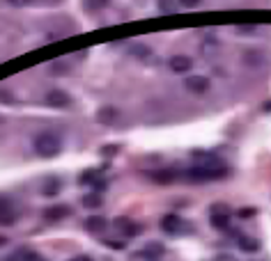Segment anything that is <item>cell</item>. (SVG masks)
<instances>
[{
  "instance_id": "cell-1",
  "label": "cell",
  "mask_w": 271,
  "mask_h": 261,
  "mask_svg": "<svg viewBox=\"0 0 271 261\" xmlns=\"http://www.w3.org/2000/svg\"><path fill=\"white\" fill-rule=\"evenodd\" d=\"M35 151L42 158H55L62 151V140L55 133H42L35 137Z\"/></svg>"
},
{
  "instance_id": "cell-2",
  "label": "cell",
  "mask_w": 271,
  "mask_h": 261,
  "mask_svg": "<svg viewBox=\"0 0 271 261\" xmlns=\"http://www.w3.org/2000/svg\"><path fill=\"white\" fill-rule=\"evenodd\" d=\"M74 99L69 92H65V89H51L46 94V106L51 108H72Z\"/></svg>"
},
{
  "instance_id": "cell-3",
  "label": "cell",
  "mask_w": 271,
  "mask_h": 261,
  "mask_svg": "<svg viewBox=\"0 0 271 261\" xmlns=\"http://www.w3.org/2000/svg\"><path fill=\"white\" fill-rule=\"evenodd\" d=\"M211 218H209V222H211V227H216V229H228L230 227V211L225 206H214L211 208Z\"/></svg>"
},
{
  "instance_id": "cell-4",
  "label": "cell",
  "mask_w": 271,
  "mask_h": 261,
  "mask_svg": "<svg viewBox=\"0 0 271 261\" xmlns=\"http://www.w3.org/2000/svg\"><path fill=\"white\" fill-rule=\"evenodd\" d=\"M161 229L166 234H180L181 229H186V225H184L181 215L168 213V215H163V220H161Z\"/></svg>"
},
{
  "instance_id": "cell-5",
  "label": "cell",
  "mask_w": 271,
  "mask_h": 261,
  "mask_svg": "<svg viewBox=\"0 0 271 261\" xmlns=\"http://www.w3.org/2000/svg\"><path fill=\"white\" fill-rule=\"evenodd\" d=\"M209 78L207 76H188L184 80V87L191 92V94H205L207 89H209Z\"/></svg>"
},
{
  "instance_id": "cell-6",
  "label": "cell",
  "mask_w": 271,
  "mask_h": 261,
  "mask_svg": "<svg viewBox=\"0 0 271 261\" xmlns=\"http://www.w3.org/2000/svg\"><path fill=\"white\" fill-rule=\"evenodd\" d=\"M115 227H117V229H122V234H124V236H129V238L138 236V234L143 232V225H136V222H133L131 218H127V215H122V218L115 220Z\"/></svg>"
},
{
  "instance_id": "cell-7",
  "label": "cell",
  "mask_w": 271,
  "mask_h": 261,
  "mask_svg": "<svg viewBox=\"0 0 271 261\" xmlns=\"http://www.w3.org/2000/svg\"><path fill=\"white\" fill-rule=\"evenodd\" d=\"M117 117H120V110L115 106H101L99 110H96V122L103 126H110L117 122Z\"/></svg>"
},
{
  "instance_id": "cell-8",
  "label": "cell",
  "mask_w": 271,
  "mask_h": 261,
  "mask_svg": "<svg viewBox=\"0 0 271 261\" xmlns=\"http://www.w3.org/2000/svg\"><path fill=\"white\" fill-rule=\"evenodd\" d=\"M72 215V208L67 206V204H55V206H48L46 211H44V218L48 220V222H58V220H65Z\"/></svg>"
},
{
  "instance_id": "cell-9",
  "label": "cell",
  "mask_w": 271,
  "mask_h": 261,
  "mask_svg": "<svg viewBox=\"0 0 271 261\" xmlns=\"http://www.w3.org/2000/svg\"><path fill=\"white\" fill-rule=\"evenodd\" d=\"M168 65L175 73H186V71H191L193 69V60L188 58V55H173Z\"/></svg>"
},
{
  "instance_id": "cell-10",
  "label": "cell",
  "mask_w": 271,
  "mask_h": 261,
  "mask_svg": "<svg viewBox=\"0 0 271 261\" xmlns=\"http://www.w3.org/2000/svg\"><path fill=\"white\" fill-rule=\"evenodd\" d=\"M5 261H44V257L39 255V252H35V250L21 248V250H16V252H12Z\"/></svg>"
},
{
  "instance_id": "cell-11",
  "label": "cell",
  "mask_w": 271,
  "mask_h": 261,
  "mask_svg": "<svg viewBox=\"0 0 271 261\" xmlns=\"http://www.w3.org/2000/svg\"><path fill=\"white\" fill-rule=\"evenodd\" d=\"M14 215L12 211V199H7V197H0V225H14Z\"/></svg>"
},
{
  "instance_id": "cell-12",
  "label": "cell",
  "mask_w": 271,
  "mask_h": 261,
  "mask_svg": "<svg viewBox=\"0 0 271 261\" xmlns=\"http://www.w3.org/2000/svg\"><path fill=\"white\" fill-rule=\"evenodd\" d=\"M106 225H108V220L103 218V215H88V218H85V222H83V227L88 229V232H92V234L103 232V229H106Z\"/></svg>"
},
{
  "instance_id": "cell-13",
  "label": "cell",
  "mask_w": 271,
  "mask_h": 261,
  "mask_svg": "<svg viewBox=\"0 0 271 261\" xmlns=\"http://www.w3.org/2000/svg\"><path fill=\"white\" fill-rule=\"evenodd\" d=\"M147 177H150L154 184H161V186H168V184H175L177 181L175 170H159V172H150Z\"/></svg>"
},
{
  "instance_id": "cell-14",
  "label": "cell",
  "mask_w": 271,
  "mask_h": 261,
  "mask_svg": "<svg viewBox=\"0 0 271 261\" xmlns=\"http://www.w3.org/2000/svg\"><path fill=\"white\" fill-rule=\"evenodd\" d=\"M237 245H239L241 252H248V255H255V252H260V241H255V238L239 236V238H237Z\"/></svg>"
},
{
  "instance_id": "cell-15",
  "label": "cell",
  "mask_w": 271,
  "mask_h": 261,
  "mask_svg": "<svg viewBox=\"0 0 271 261\" xmlns=\"http://www.w3.org/2000/svg\"><path fill=\"white\" fill-rule=\"evenodd\" d=\"M81 204H83L85 208H90V211H94V208H99L103 204V197L99 195V193H88V195L81 197Z\"/></svg>"
},
{
  "instance_id": "cell-16",
  "label": "cell",
  "mask_w": 271,
  "mask_h": 261,
  "mask_svg": "<svg viewBox=\"0 0 271 261\" xmlns=\"http://www.w3.org/2000/svg\"><path fill=\"white\" fill-rule=\"evenodd\" d=\"M163 252H166V248L161 243H147L143 250V259H159V257H163Z\"/></svg>"
},
{
  "instance_id": "cell-17",
  "label": "cell",
  "mask_w": 271,
  "mask_h": 261,
  "mask_svg": "<svg viewBox=\"0 0 271 261\" xmlns=\"http://www.w3.org/2000/svg\"><path fill=\"white\" fill-rule=\"evenodd\" d=\"M60 190H62V181H60V179H55V177L46 179V184H44V195H46V197H55Z\"/></svg>"
},
{
  "instance_id": "cell-18",
  "label": "cell",
  "mask_w": 271,
  "mask_h": 261,
  "mask_svg": "<svg viewBox=\"0 0 271 261\" xmlns=\"http://www.w3.org/2000/svg\"><path fill=\"white\" fill-rule=\"evenodd\" d=\"M96 177H99V172H96V170H88V172H83V174H81V179H79V186H90Z\"/></svg>"
},
{
  "instance_id": "cell-19",
  "label": "cell",
  "mask_w": 271,
  "mask_h": 261,
  "mask_svg": "<svg viewBox=\"0 0 271 261\" xmlns=\"http://www.w3.org/2000/svg\"><path fill=\"white\" fill-rule=\"evenodd\" d=\"M237 215H239V218H253V215H258V208L255 206H244V208H239V211H237Z\"/></svg>"
},
{
  "instance_id": "cell-20",
  "label": "cell",
  "mask_w": 271,
  "mask_h": 261,
  "mask_svg": "<svg viewBox=\"0 0 271 261\" xmlns=\"http://www.w3.org/2000/svg\"><path fill=\"white\" fill-rule=\"evenodd\" d=\"M131 55H138V58H147V55H150V48H147V46H131Z\"/></svg>"
},
{
  "instance_id": "cell-21",
  "label": "cell",
  "mask_w": 271,
  "mask_h": 261,
  "mask_svg": "<svg viewBox=\"0 0 271 261\" xmlns=\"http://www.w3.org/2000/svg\"><path fill=\"white\" fill-rule=\"evenodd\" d=\"M255 30H258V25H237V32H239V35H253Z\"/></svg>"
},
{
  "instance_id": "cell-22",
  "label": "cell",
  "mask_w": 271,
  "mask_h": 261,
  "mask_svg": "<svg viewBox=\"0 0 271 261\" xmlns=\"http://www.w3.org/2000/svg\"><path fill=\"white\" fill-rule=\"evenodd\" d=\"M159 9H161L163 14H173L177 9L175 5H170V2H159Z\"/></svg>"
},
{
  "instance_id": "cell-23",
  "label": "cell",
  "mask_w": 271,
  "mask_h": 261,
  "mask_svg": "<svg viewBox=\"0 0 271 261\" xmlns=\"http://www.w3.org/2000/svg\"><path fill=\"white\" fill-rule=\"evenodd\" d=\"M120 149H122L120 144H113V147H103V149H101V154H103V156H110V154H117Z\"/></svg>"
},
{
  "instance_id": "cell-24",
  "label": "cell",
  "mask_w": 271,
  "mask_h": 261,
  "mask_svg": "<svg viewBox=\"0 0 271 261\" xmlns=\"http://www.w3.org/2000/svg\"><path fill=\"white\" fill-rule=\"evenodd\" d=\"M108 248H113V250H124V243H122V241H108Z\"/></svg>"
},
{
  "instance_id": "cell-25",
  "label": "cell",
  "mask_w": 271,
  "mask_h": 261,
  "mask_svg": "<svg viewBox=\"0 0 271 261\" xmlns=\"http://www.w3.org/2000/svg\"><path fill=\"white\" fill-rule=\"evenodd\" d=\"M0 101H14V96L12 94H9V92H0Z\"/></svg>"
},
{
  "instance_id": "cell-26",
  "label": "cell",
  "mask_w": 271,
  "mask_h": 261,
  "mask_svg": "<svg viewBox=\"0 0 271 261\" xmlns=\"http://www.w3.org/2000/svg\"><path fill=\"white\" fill-rule=\"evenodd\" d=\"M69 261H92V259H90L88 255H79V257H72Z\"/></svg>"
},
{
  "instance_id": "cell-27",
  "label": "cell",
  "mask_w": 271,
  "mask_h": 261,
  "mask_svg": "<svg viewBox=\"0 0 271 261\" xmlns=\"http://www.w3.org/2000/svg\"><path fill=\"white\" fill-rule=\"evenodd\" d=\"M195 5H198L195 0H184V2H181V7H195Z\"/></svg>"
},
{
  "instance_id": "cell-28",
  "label": "cell",
  "mask_w": 271,
  "mask_h": 261,
  "mask_svg": "<svg viewBox=\"0 0 271 261\" xmlns=\"http://www.w3.org/2000/svg\"><path fill=\"white\" fill-rule=\"evenodd\" d=\"M262 113H271V101L262 103Z\"/></svg>"
},
{
  "instance_id": "cell-29",
  "label": "cell",
  "mask_w": 271,
  "mask_h": 261,
  "mask_svg": "<svg viewBox=\"0 0 271 261\" xmlns=\"http://www.w3.org/2000/svg\"><path fill=\"white\" fill-rule=\"evenodd\" d=\"M7 243H9V238H7V236H0V248H5Z\"/></svg>"
}]
</instances>
